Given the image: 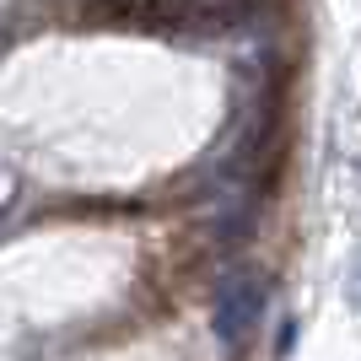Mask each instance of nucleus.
Segmentation results:
<instances>
[{
  "instance_id": "obj_1",
  "label": "nucleus",
  "mask_w": 361,
  "mask_h": 361,
  "mask_svg": "<svg viewBox=\"0 0 361 361\" xmlns=\"http://www.w3.org/2000/svg\"><path fill=\"white\" fill-rule=\"evenodd\" d=\"M264 313V281L259 275H226L221 291H216V334L226 345H238L243 334L254 329V318Z\"/></svg>"
}]
</instances>
